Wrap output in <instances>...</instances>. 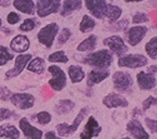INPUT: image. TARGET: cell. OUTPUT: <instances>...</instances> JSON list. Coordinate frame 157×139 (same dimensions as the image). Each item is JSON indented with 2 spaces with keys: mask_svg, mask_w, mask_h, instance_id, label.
<instances>
[{
  "mask_svg": "<svg viewBox=\"0 0 157 139\" xmlns=\"http://www.w3.org/2000/svg\"><path fill=\"white\" fill-rule=\"evenodd\" d=\"M82 8V0H64L63 6L60 9L61 16H69L76 10H80Z\"/></svg>",
  "mask_w": 157,
  "mask_h": 139,
  "instance_id": "20",
  "label": "cell"
},
{
  "mask_svg": "<svg viewBox=\"0 0 157 139\" xmlns=\"http://www.w3.org/2000/svg\"><path fill=\"white\" fill-rule=\"evenodd\" d=\"M2 25H3V20H2V18H0V28H2Z\"/></svg>",
  "mask_w": 157,
  "mask_h": 139,
  "instance_id": "42",
  "label": "cell"
},
{
  "mask_svg": "<svg viewBox=\"0 0 157 139\" xmlns=\"http://www.w3.org/2000/svg\"><path fill=\"white\" fill-rule=\"evenodd\" d=\"M97 45V36L91 34L90 36H87L86 39H84V40L77 45V51H92L95 50Z\"/></svg>",
  "mask_w": 157,
  "mask_h": 139,
  "instance_id": "25",
  "label": "cell"
},
{
  "mask_svg": "<svg viewBox=\"0 0 157 139\" xmlns=\"http://www.w3.org/2000/svg\"><path fill=\"white\" fill-rule=\"evenodd\" d=\"M145 51L151 59H157V36L151 38L145 45Z\"/></svg>",
  "mask_w": 157,
  "mask_h": 139,
  "instance_id": "29",
  "label": "cell"
},
{
  "mask_svg": "<svg viewBox=\"0 0 157 139\" xmlns=\"http://www.w3.org/2000/svg\"><path fill=\"white\" fill-rule=\"evenodd\" d=\"M44 137H45V139H63L61 137H57V135L55 134V132H52V130L46 132Z\"/></svg>",
  "mask_w": 157,
  "mask_h": 139,
  "instance_id": "40",
  "label": "cell"
},
{
  "mask_svg": "<svg viewBox=\"0 0 157 139\" xmlns=\"http://www.w3.org/2000/svg\"><path fill=\"white\" fill-rule=\"evenodd\" d=\"M71 35H72V33H71V30H70L69 28L61 29L60 34H59V36H57V44H59V45L66 44V43L69 42V39L71 38Z\"/></svg>",
  "mask_w": 157,
  "mask_h": 139,
  "instance_id": "33",
  "label": "cell"
},
{
  "mask_svg": "<svg viewBox=\"0 0 157 139\" xmlns=\"http://www.w3.org/2000/svg\"><path fill=\"white\" fill-rule=\"evenodd\" d=\"M102 132L101 125L96 121L95 117H90L84 127V130L80 133V139H92L95 137H99Z\"/></svg>",
  "mask_w": 157,
  "mask_h": 139,
  "instance_id": "12",
  "label": "cell"
},
{
  "mask_svg": "<svg viewBox=\"0 0 157 139\" xmlns=\"http://www.w3.org/2000/svg\"><path fill=\"white\" fill-rule=\"evenodd\" d=\"M13 59H14V55L9 51V49L4 45H0V67H4Z\"/></svg>",
  "mask_w": 157,
  "mask_h": 139,
  "instance_id": "31",
  "label": "cell"
},
{
  "mask_svg": "<svg viewBox=\"0 0 157 139\" xmlns=\"http://www.w3.org/2000/svg\"><path fill=\"white\" fill-rule=\"evenodd\" d=\"M31 59H33L31 54H19L16 58H14L15 64H14V67L11 69H9L5 73V78L6 79H13V78H15L17 75H20Z\"/></svg>",
  "mask_w": 157,
  "mask_h": 139,
  "instance_id": "10",
  "label": "cell"
},
{
  "mask_svg": "<svg viewBox=\"0 0 157 139\" xmlns=\"http://www.w3.org/2000/svg\"><path fill=\"white\" fill-rule=\"evenodd\" d=\"M20 137V129H17L13 124H3L0 125V138L6 139H19Z\"/></svg>",
  "mask_w": 157,
  "mask_h": 139,
  "instance_id": "22",
  "label": "cell"
},
{
  "mask_svg": "<svg viewBox=\"0 0 157 139\" xmlns=\"http://www.w3.org/2000/svg\"><path fill=\"white\" fill-rule=\"evenodd\" d=\"M145 123H146V127L148 128V130H151L152 133H157V121L151 119V118H146Z\"/></svg>",
  "mask_w": 157,
  "mask_h": 139,
  "instance_id": "39",
  "label": "cell"
},
{
  "mask_svg": "<svg viewBox=\"0 0 157 139\" xmlns=\"http://www.w3.org/2000/svg\"><path fill=\"white\" fill-rule=\"evenodd\" d=\"M147 64H148V59L142 54L122 55L117 60V65L120 68H128V69H139V68L146 67Z\"/></svg>",
  "mask_w": 157,
  "mask_h": 139,
  "instance_id": "4",
  "label": "cell"
},
{
  "mask_svg": "<svg viewBox=\"0 0 157 139\" xmlns=\"http://www.w3.org/2000/svg\"><path fill=\"white\" fill-rule=\"evenodd\" d=\"M82 62L96 69H107L113 62V54L107 49H102L99 51L90 53L82 59Z\"/></svg>",
  "mask_w": 157,
  "mask_h": 139,
  "instance_id": "1",
  "label": "cell"
},
{
  "mask_svg": "<svg viewBox=\"0 0 157 139\" xmlns=\"http://www.w3.org/2000/svg\"><path fill=\"white\" fill-rule=\"evenodd\" d=\"M19 129L28 139H43L44 137L43 130L34 127L26 118H21L19 121Z\"/></svg>",
  "mask_w": 157,
  "mask_h": 139,
  "instance_id": "14",
  "label": "cell"
},
{
  "mask_svg": "<svg viewBox=\"0 0 157 139\" xmlns=\"http://www.w3.org/2000/svg\"><path fill=\"white\" fill-rule=\"evenodd\" d=\"M20 20H21V19H20V15L16 14L15 11L9 13L8 16H6V22H8V24H10V25H15V24H17Z\"/></svg>",
  "mask_w": 157,
  "mask_h": 139,
  "instance_id": "37",
  "label": "cell"
},
{
  "mask_svg": "<svg viewBox=\"0 0 157 139\" xmlns=\"http://www.w3.org/2000/svg\"><path fill=\"white\" fill-rule=\"evenodd\" d=\"M87 113H89V108L85 107V108H82L80 112L77 113V115L75 117L74 122L71 124H67V123L57 124L56 125V132H57L59 137H69V135L74 134L78 129V127H80V124L82 123V121L85 119V117L87 115Z\"/></svg>",
  "mask_w": 157,
  "mask_h": 139,
  "instance_id": "2",
  "label": "cell"
},
{
  "mask_svg": "<svg viewBox=\"0 0 157 139\" xmlns=\"http://www.w3.org/2000/svg\"><path fill=\"white\" fill-rule=\"evenodd\" d=\"M155 68H156V69H157V67H155ZM153 72H156V73H157V70H153ZM153 72H152V73H153Z\"/></svg>",
  "mask_w": 157,
  "mask_h": 139,
  "instance_id": "44",
  "label": "cell"
},
{
  "mask_svg": "<svg viewBox=\"0 0 157 139\" xmlns=\"http://www.w3.org/2000/svg\"><path fill=\"white\" fill-rule=\"evenodd\" d=\"M29 48H30V39L23 34L15 35L13 40L10 42V49L19 54H24Z\"/></svg>",
  "mask_w": 157,
  "mask_h": 139,
  "instance_id": "18",
  "label": "cell"
},
{
  "mask_svg": "<svg viewBox=\"0 0 157 139\" xmlns=\"http://www.w3.org/2000/svg\"><path fill=\"white\" fill-rule=\"evenodd\" d=\"M121 15H122V9L120 6L113 4H107L105 18H107L110 22H117V19H120Z\"/></svg>",
  "mask_w": 157,
  "mask_h": 139,
  "instance_id": "27",
  "label": "cell"
},
{
  "mask_svg": "<svg viewBox=\"0 0 157 139\" xmlns=\"http://www.w3.org/2000/svg\"><path fill=\"white\" fill-rule=\"evenodd\" d=\"M148 29L146 27L142 25H133L128 29L127 31V43L130 44V47H137L139 45L147 34Z\"/></svg>",
  "mask_w": 157,
  "mask_h": 139,
  "instance_id": "13",
  "label": "cell"
},
{
  "mask_svg": "<svg viewBox=\"0 0 157 139\" xmlns=\"http://www.w3.org/2000/svg\"><path fill=\"white\" fill-rule=\"evenodd\" d=\"M48 72L51 74V79L49 80V85L54 92H61L67 83L65 72L57 65H50Z\"/></svg>",
  "mask_w": 157,
  "mask_h": 139,
  "instance_id": "5",
  "label": "cell"
},
{
  "mask_svg": "<svg viewBox=\"0 0 157 139\" xmlns=\"http://www.w3.org/2000/svg\"><path fill=\"white\" fill-rule=\"evenodd\" d=\"M86 9L96 19H104L107 9L106 0H84Z\"/></svg>",
  "mask_w": 157,
  "mask_h": 139,
  "instance_id": "11",
  "label": "cell"
},
{
  "mask_svg": "<svg viewBox=\"0 0 157 139\" xmlns=\"http://www.w3.org/2000/svg\"><path fill=\"white\" fill-rule=\"evenodd\" d=\"M13 6L23 14L31 15L35 13V4L33 0H14Z\"/></svg>",
  "mask_w": 157,
  "mask_h": 139,
  "instance_id": "21",
  "label": "cell"
},
{
  "mask_svg": "<svg viewBox=\"0 0 157 139\" xmlns=\"http://www.w3.org/2000/svg\"><path fill=\"white\" fill-rule=\"evenodd\" d=\"M110 76V72L106 69H96V70H90L87 74V85L92 87L96 84H100L104 80Z\"/></svg>",
  "mask_w": 157,
  "mask_h": 139,
  "instance_id": "19",
  "label": "cell"
},
{
  "mask_svg": "<svg viewBox=\"0 0 157 139\" xmlns=\"http://www.w3.org/2000/svg\"><path fill=\"white\" fill-rule=\"evenodd\" d=\"M67 74L72 84L81 83L85 78V70L80 65H70L67 69Z\"/></svg>",
  "mask_w": 157,
  "mask_h": 139,
  "instance_id": "23",
  "label": "cell"
},
{
  "mask_svg": "<svg viewBox=\"0 0 157 139\" xmlns=\"http://www.w3.org/2000/svg\"><path fill=\"white\" fill-rule=\"evenodd\" d=\"M59 25L56 23H50L48 25H45L44 28H41L37 33V42L41 45H44L45 48L50 49L54 45V40L56 35L59 34Z\"/></svg>",
  "mask_w": 157,
  "mask_h": 139,
  "instance_id": "3",
  "label": "cell"
},
{
  "mask_svg": "<svg viewBox=\"0 0 157 139\" xmlns=\"http://www.w3.org/2000/svg\"><path fill=\"white\" fill-rule=\"evenodd\" d=\"M60 6H61V0H37L35 10L37 16L46 18L51 14L60 11Z\"/></svg>",
  "mask_w": 157,
  "mask_h": 139,
  "instance_id": "6",
  "label": "cell"
},
{
  "mask_svg": "<svg viewBox=\"0 0 157 139\" xmlns=\"http://www.w3.org/2000/svg\"><path fill=\"white\" fill-rule=\"evenodd\" d=\"M137 85L141 90H152L157 85V79L152 72H140L136 75Z\"/></svg>",
  "mask_w": 157,
  "mask_h": 139,
  "instance_id": "15",
  "label": "cell"
},
{
  "mask_svg": "<svg viewBox=\"0 0 157 139\" xmlns=\"http://www.w3.org/2000/svg\"><path fill=\"white\" fill-rule=\"evenodd\" d=\"M51 114L46 110H43V112H39L35 114V119H36V122L39 124H41V125H46L51 122Z\"/></svg>",
  "mask_w": 157,
  "mask_h": 139,
  "instance_id": "32",
  "label": "cell"
},
{
  "mask_svg": "<svg viewBox=\"0 0 157 139\" xmlns=\"http://www.w3.org/2000/svg\"><path fill=\"white\" fill-rule=\"evenodd\" d=\"M48 60H49L50 63H61V64H66V63L69 62V58H67V55L65 54V51L57 50V51H55V53H52V54H50V55L48 56Z\"/></svg>",
  "mask_w": 157,
  "mask_h": 139,
  "instance_id": "30",
  "label": "cell"
},
{
  "mask_svg": "<svg viewBox=\"0 0 157 139\" xmlns=\"http://www.w3.org/2000/svg\"><path fill=\"white\" fill-rule=\"evenodd\" d=\"M15 114L10 110V109H6V108H0V122L2 121H6V119L14 117Z\"/></svg>",
  "mask_w": 157,
  "mask_h": 139,
  "instance_id": "38",
  "label": "cell"
},
{
  "mask_svg": "<svg viewBox=\"0 0 157 139\" xmlns=\"http://www.w3.org/2000/svg\"><path fill=\"white\" fill-rule=\"evenodd\" d=\"M104 45L107 47L112 54L117 55V56H122L124 54L127 53L128 48L127 45L125 44V40L120 36V35H111V36H107L104 39Z\"/></svg>",
  "mask_w": 157,
  "mask_h": 139,
  "instance_id": "7",
  "label": "cell"
},
{
  "mask_svg": "<svg viewBox=\"0 0 157 139\" xmlns=\"http://www.w3.org/2000/svg\"><path fill=\"white\" fill-rule=\"evenodd\" d=\"M35 27H36L35 19H33V18L31 19H25V20L20 24V27H19V30L28 33V31H33L35 29Z\"/></svg>",
  "mask_w": 157,
  "mask_h": 139,
  "instance_id": "34",
  "label": "cell"
},
{
  "mask_svg": "<svg viewBox=\"0 0 157 139\" xmlns=\"http://www.w3.org/2000/svg\"><path fill=\"white\" fill-rule=\"evenodd\" d=\"M124 2H126V3H142L145 0H124Z\"/></svg>",
  "mask_w": 157,
  "mask_h": 139,
  "instance_id": "41",
  "label": "cell"
},
{
  "mask_svg": "<svg viewBox=\"0 0 157 139\" xmlns=\"http://www.w3.org/2000/svg\"><path fill=\"white\" fill-rule=\"evenodd\" d=\"M126 130L135 138V139H150V134L147 133V130L144 128V125L132 119L126 124Z\"/></svg>",
  "mask_w": 157,
  "mask_h": 139,
  "instance_id": "17",
  "label": "cell"
},
{
  "mask_svg": "<svg viewBox=\"0 0 157 139\" xmlns=\"http://www.w3.org/2000/svg\"><path fill=\"white\" fill-rule=\"evenodd\" d=\"M157 107V98H155V96H148V98H146L145 100H144V103H142V109L144 110H147L148 108H151V107Z\"/></svg>",
  "mask_w": 157,
  "mask_h": 139,
  "instance_id": "36",
  "label": "cell"
},
{
  "mask_svg": "<svg viewBox=\"0 0 157 139\" xmlns=\"http://www.w3.org/2000/svg\"><path fill=\"white\" fill-rule=\"evenodd\" d=\"M28 70L35 74H43L45 72V60L40 56H36L29 62V64L26 65Z\"/></svg>",
  "mask_w": 157,
  "mask_h": 139,
  "instance_id": "24",
  "label": "cell"
},
{
  "mask_svg": "<svg viewBox=\"0 0 157 139\" xmlns=\"http://www.w3.org/2000/svg\"><path fill=\"white\" fill-rule=\"evenodd\" d=\"M132 76L130 73H126V72H116L113 73L112 75V84H113V88L115 90L120 92V93H124V92H127L131 89L132 87Z\"/></svg>",
  "mask_w": 157,
  "mask_h": 139,
  "instance_id": "8",
  "label": "cell"
},
{
  "mask_svg": "<svg viewBox=\"0 0 157 139\" xmlns=\"http://www.w3.org/2000/svg\"><path fill=\"white\" fill-rule=\"evenodd\" d=\"M102 104L109 109H112V108H126V107H128V100L125 96L117 94V93H109L106 96H104Z\"/></svg>",
  "mask_w": 157,
  "mask_h": 139,
  "instance_id": "16",
  "label": "cell"
},
{
  "mask_svg": "<svg viewBox=\"0 0 157 139\" xmlns=\"http://www.w3.org/2000/svg\"><path fill=\"white\" fill-rule=\"evenodd\" d=\"M10 103L20 110H26L34 107L35 98L29 93H14L10 95Z\"/></svg>",
  "mask_w": 157,
  "mask_h": 139,
  "instance_id": "9",
  "label": "cell"
},
{
  "mask_svg": "<svg viewBox=\"0 0 157 139\" xmlns=\"http://www.w3.org/2000/svg\"><path fill=\"white\" fill-rule=\"evenodd\" d=\"M122 139H131L130 137H126V138H122Z\"/></svg>",
  "mask_w": 157,
  "mask_h": 139,
  "instance_id": "43",
  "label": "cell"
},
{
  "mask_svg": "<svg viewBox=\"0 0 157 139\" xmlns=\"http://www.w3.org/2000/svg\"><path fill=\"white\" fill-rule=\"evenodd\" d=\"M135 25H141L142 23H147V22H150V19H148V16H147V14H145V13H136V14H133L132 15V20H131Z\"/></svg>",
  "mask_w": 157,
  "mask_h": 139,
  "instance_id": "35",
  "label": "cell"
},
{
  "mask_svg": "<svg viewBox=\"0 0 157 139\" xmlns=\"http://www.w3.org/2000/svg\"><path fill=\"white\" fill-rule=\"evenodd\" d=\"M75 108V103L72 100H70V99H61L60 102H59L55 107V110L57 114H69L72 109Z\"/></svg>",
  "mask_w": 157,
  "mask_h": 139,
  "instance_id": "26",
  "label": "cell"
},
{
  "mask_svg": "<svg viewBox=\"0 0 157 139\" xmlns=\"http://www.w3.org/2000/svg\"><path fill=\"white\" fill-rule=\"evenodd\" d=\"M95 27H96V22L90 15L85 14L81 19V23H80V31L81 33H89L92 29H95Z\"/></svg>",
  "mask_w": 157,
  "mask_h": 139,
  "instance_id": "28",
  "label": "cell"
}]
</instances>
